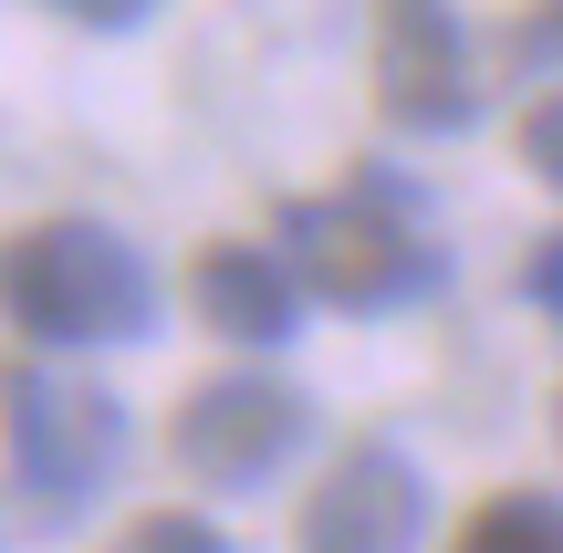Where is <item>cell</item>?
Returning <instances> with one entry per match:
<instances>
[{
    "label": "cell",
    "instance_id": "6da1fadb",
    "mask_svg": "<svg viewBox=\"0 0 563 553\" xmlns=\"http://www.w3.org/2000/svg\"><path fill=\"white\" fill-rule=\"evenodd\" d=\"M0 313L32 345L84 355V345H136L157 324V283H146L136 241L104 220H32L0 241Z\"/></svg>",
    "mask_w": 563,
    "mask_h": 553
},
{
    "label": "cell",
    "instance_id": "7a4b0ae2",
    "mask_svg": "<svg viewBox=\"0 0 563 553\" xmlns=\"http://www.w3.org/2000/svg\"><path fill=\"white\" fill-rule=\"evenodd\" d=\"M0 460L32 533H74L125 460V408L63 366H0Z\"/></svg>",
    "mask_w": 563,
    "mask_h": 553
},
{
    "label": "cell",
    "instance_id": "3957f363",
    "mask_svg": "<svg viewBox=\"0 0 563 553\" xmlns=\"http://www.w3.org/2000/svg\"><path fill=\"white\" fill-rule=\"evenodd\" d=\"M282 262L302 272V292L334 313H386L439 292V241L407 220L397 188H334V199H292L282 209Z\"/></svg>",
    "mask_w": 563,
    "mask_h": 553
},
{
    "label": "cell",
    "instance_id": "277c9868",
    "mask_svg": "<svg viewBox=\"0 0 563 553\" xmlns=\"http://www.w3.org/2000/svg\"><path fill=\"white\" fill-rule=\"evenodd\" d=\"M302 439H313V408H302L282 376H209V387L178 397L167 450H178V471L199 480V491H262Z\"/></svg>",
    "mask_w": 563,
    "mask_h": 553
},
{
    "label": "cell",
    "instance_id": "5b68a950",
    "mask_svg": "<svg viewBox=\"0 0 563 553\" xmlns=\"http://www.w3.org/2000/svg\"><path fill=\"white\" fill-rule=\"evenodd\" d=\"M376 104L407 136H460L481 115V74L449 0H376Z\"/></svg>",
    "mask_w": 563,
    "mask_h": 553
},
{
    "label": "cell",
    "instance_id": "8992f818",
    "mask_svg": "<svg viewBox=\"0 0 563 553\" xmlns=\"http://www.w3.org/2000/svg\"><path fill=\"white\" fill-rule=\"evenodd\" d=\"M418 522H428V480L407 471V450L355 439V450L313 480V501H302V522H292V553H407Z\"/></svg>",
    "mask_w": 563,
    "mask_h": 553
},
{
    "label": "cell",
    "instance_id": "52a82bcc",
    "mask_svg": "<svg viewBox=\"0 0 563 553\" xmlns=\"http://www.w3.org/2000/svg\"><path fill=\"white\" fill-rule=\"evenodd\" d=\"M188 303H199L209 334H230V345H282V334L302 324V272L282 262L262 241H209L199 262H188Z\"/></svg>",
    "mask_w": 563,
    "mask_h": 553
},
{
    "label": "cell",
    "instance_id": "ba28073f",
    "mask_svg": "<svg viewBox=\"0 0 563 553\" xmlns=\"http://www.w3.org/2000/svg\"><path fill=\"white\" fill-rule=\"evenodd\" d=\"M449 553H563V501L553 491H501L460 522Z\"/></svg>",
    "mask_w": 563,
    "mask_h": 553
},
{
    "label": "cell",
    "instance_id": "9c48e42d",
    "mask_svg": "<svg viewBox=\"0 0 563 553\" xmlns=\"http://www.w3.org/2000/svg\"><path fill=\"white\" fill-rule=\"evenodd\" d=\"M115 553H230V543H220V522H199V512H136L115 533Z\"/></svg>",
    "mask_w": 563,
    "mask_h": 553
},
{
    "label": "cell",
    "instance_id": "30bf717a",
    "mask_svg": "<svg viewBox=\"0 0 563 553\" xmlns=\"http://www.w3.org/2000/svg\"><path fill=\"white\" fill-rule=\"evenodd\" d=\"M501 63H511V74H553V63H563V0H532V11H511Z\"/></svg>",
    "mask_w": 563,
    "mask_h": 553
},
{
    "label": "cell",
    "instance_id": "8fae6325",
    "mask_svg": "<svg viewBox=\"0 0 563 553\" xmlns=\"http://www.w3.org/2000/svg\"><path fill=\"white\" fill-rule=\"evenodd\" d=\"M522 167L563 188V95H532V115H522Z\"/></svg>",
    "mask_w": 563,
    "mask_h": 553
},
{
    "label": "cell",
    "instance_id": "7c38bea8",
    "mask_svg": "<svg viewBox=\"0 0 563 553\" xmlns=\"http://www.w3.org/2000/svg\"><path fill=\"white\" fill-rule=\"evenodd\" d=\"M522 292H532V303H543L553 324H563V230H543V241H532V262H522Z\"/></svg>",
    "mask_w": 563,
    "mask_h": 553
},
{
    "label": "cell",
    "instance_id": "4fadbf2b",
    "mask_svg": "<svg viewBox=\"0 0 563 553\" xmlns=\"http://www.w3.org/2000/svg\"><path fill=\"white\" fill-rule=\"evenodd\" d=\"M53 11L95 21V32H125V21H146V11H157V0H53Z\"/></svg>",
    "mask_w": 563,
    "mask_h": 553
},
{
    "label": "cell",
    "instance_id": "5bb4252c",
    "mask_svg": "<svg viewBox=\"0 0 563 553\" xmlns=\"http://www.w3.org/2000/svg\"><path fill=\"white\" fill-rule=\"evenodd\" d=\"M553 429H563V397H553Z\"/></svg>",
    "mask_w": 563,
    "mask_h": 553
}]
</instances>
